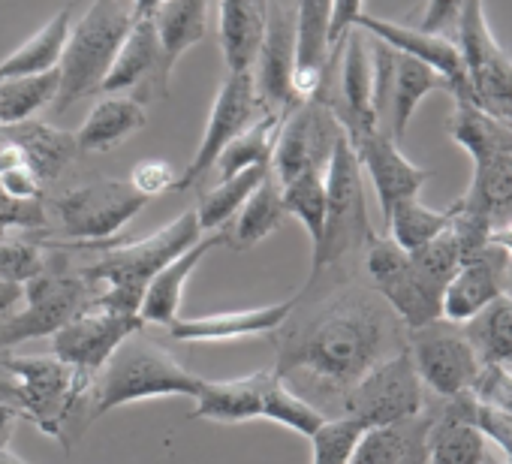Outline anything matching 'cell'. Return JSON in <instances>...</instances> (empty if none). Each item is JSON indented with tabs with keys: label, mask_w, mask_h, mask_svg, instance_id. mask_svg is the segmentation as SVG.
<instances>
[{
	"label": "cell",
	"mask_w": 512,
	"mask_h": 464,
	"mask_svg": "<svg viewBox=\"0 0 512 464\" xmlns=\"http://www.w3.org/2000/svg\"><path fill=\"white\" fill-rule=\"evenodd\" d=\"M0 404H16L19 407V380L7 365V356H0Z\"/></svg>",
	"instance_id": "f5cc1de1"
},
{
	"label": "cell",
	"mask_w": 512,
	"mask_h": 464,
	"mask_svg": "<svg viewBox=\"0 0 512 464\" xmlns=\"http://www.w3.org/2000/svg\"><path fill=\"white\" fill-rule=\"evenodd\" d=\"M169 82H172V67L166 64L151 19H136L112 70L100 85V94L133 97L142 106H148L151 100H163L169 94Z\"/></svg>",
	"instance_id": "e0dca14e"
},
{
	"label": "cell",
	"mask_w": 512,
	"mask_h": 464,
	"mask_svg": "<svg viewBox=\"0 0 512 464\" xmlns=\"http://www.w3.org/2000/svg\"><path fill=\"white\" fill-rule=\"evenodd\" d=\"M365 428L350 416L326 419L308 440H311V464H350Z\"/></svg>",
	"instance_id": "7bdbcfd3"
},
{
	"label": "cell",
	"mask_w": 512,
	"mask_h": 464,
	"mask_svg": "<svg viewBox=\"0 0 512 464\" xmlns=\"http://www.w3.org/2000/svg\"><path fill=\"white\" fill-rule=\"evenodd\" d=\"M19 419H22V410L16 404H0V449H10Z\"/></svg>",
	"instance_id": "f907efd6"
},
{
	"label": "cell",
	"mask_w": 512,
	"mask_h": 464,
	"mask_svg": "<svg viewBox=\"0 0 512 464\" xmlns=\"http://www.w3.org/2000/svg\"><path fill=\"white\" fill-rule=\"evenodd\" d=\"M296 308V299L263 305V308H244V311H220L205 317H178L166 329L175 341L184 344H211V341H238L281 332Z\"/></svg>",
	"instance_id": "603a6c76"
},
{
	"label": "cell",
	"mask_w": 512,
	"mask_h": 464,
	"mask_svg": "<svg viewBox=\"0 0 512 464\" xmlns=\"http://www.w3.org/2000/svg\"><path fill=\"white\" fill-rule=\"evenodd\" d=\"M365 272L371 278L374 293L386 302L404 332L422 329L440 320V302L446 284L434 281L425 269L413 263L407 251H401L389 236H377L365 245Z\"/></svg>",
	"instance_id": "52a82bcc"
},
{
	"label": "cell",
	"mask_w": 512,
	"mask_h": 464,
	"mask_svg": "<svg viewBox=\"0 0 512 464\" xmlns=\"http://www.w3.org/2000/svg\"><path fill=\"white\" fill-rule=\"evenodd\" d=\"M404 350L410 353L422 386L440 401L473 392L482 371V359L464 326L440 317L422 329L404 332Z\"/></svg>",
	"instance_id": "30bf717a"
},
{
	"label": "cell",
	"mask_w": 512,
	"mask_h": 464,
	"mask_svg": "<svg viewBox=\"0 0 512 464\" xmlns=\"http://www.w3.org/2000/svg\"><path fill=\"white\" fill-rule=\"evenodd\" d=\"M136 22L130 0H94L70 28L64 58L58 64L61 88L55 112H67L79 100L100 94L106 73L112 70L130 28Z\"/></svg>",
	"instance_id": "5b68a950"
},
{
	"label": "cell",
	"mask_w": 512,
	"mask_h": 464,
	"mask_svg": "<svg viewBox=\"0 0 512 464\" xmlns=\"http://www.w3.org/2000/svg\"><path fill=\"white\" fill-rule=\"evenodd\" d=\"M356 28L365 31L368 37L386 43L392 52L416 58L425 67H431L437 76L446 79L452 100H470L473 103V94H470V85H467V73H464V61H461V52H458L452 37L425 34V31H419L413 25L377 19V16H368V13H362L356 19Z\"/></svg>",
	"instance_id": "d6986e66"
},
{
	"label": "cell",
	"mask_w": 512,
	"mask_h": 464,
	"mask_svg": "<svg viewBox=\"0 0 512 464\" xmlns=\"http://www.w3.org/2000/svg\"><path fill=\"white\" fill-rule=\"evenodd\" d=\"M19 380V410L46 437L70 449L91 422L94 377L58 356H7Z\"/></svg>",
	"instance_id": "277c9868"
},
{
	"label": "cell",
	"mask_w": 512,
	"mask_h": 464,
	"mask_svg": "<svg viewBox=\"0 0 512 464\" xmlns=\"http://www.w3.org/2000/svg\"><path fill=\"white\" fill-rule=\"evenodd\" d=\"M506 272L509 260L497 248H482L473 257H464L458 272L449 278L440 302V317L458 326H467L479 317L494 299L506 293Z\"/></svg>",
	"instance_id": "44dd1931"
},
{
	"label": "cell",
	"mask_w": 512,
	"mask_h": 464,
	"mask_svg": "<svg viewBox=\"0 0 512 464\" xmlns=\"http://www.w3.org/2000/svg\"><path fill=\"white\" fill-rule=\"evenodd\" d=\"M202 380L205 377H196L190 368H184L172 350L148 338L145 329H139L115 350V356L94 377L91 422L124 404H136L148 398H172V395L196 398Z\"/></svg>",
	"instance_id": "3957f363"
},
{
	"label": "cell",
	"mask_w": 512,
	"mask_h": 464,
	"mask_svg": "<svg viewBox=\"0 0 512 464\" xmlns=\"http://www.w3.org/2000/svg\"><path fill=\"white\" fill-rule=\"evenodd\" d=\"M61 88V73L49 70L40 76H19L0 82V127H16L34 121L37 112L55 106Z\"/></svg>",
	"instance_id": "74e56055"
},
{
	"label": "cell",
	"mask_w": 512,
	"mask_h": 464,
	"mask_svg": "<svg viewBox=\"0 0 512 464\" xmlns=\"http://www.w3.org/2000/svg\"><path fill=\"white\" fill-rule=\"evenodd\" d=\"M49 211L43 199H16L0 187V232L7 229H46Z\"/></svg>",
	"instance_id": "f6af8a7d"
},
{
	"label": "cell",
	"mask_w": 512,
	"mask_h": 464,
	"mask_svg": "<svg viewBox=\"0 0 512 464\" xmlns=\"http://www.w3.org/2000/svg\"><path fill=\"white\" fill-rule=\"evenodd\" d=\"M0 464H31V461L19 458V455H16V452H10V449H0Z\"/></svg>",
	"instance_id": "9f6ffc18"
},
{
	"label": "cell",
	"mask_w": 512,
	"mask_h": 464,
	"mask_svg": "<svg viewBox=\"0 0 512 464\" xmlns=\"http://www.w3.org/2000/svg\"><path fill=\"white\" fill-rule=\"evenodd\" d=\"M404 350L401 323L377 293L350 290L281 341L275 374L344 392L377 362Z\"/></svg>",
	"instance_id": "6da1fadb"
},
{
	"label": "cell",
	"mask_w": 512,
	"mask_h": 464,
	"mask_svg": "<svg viewBox=\"0 0 512 464\" xmlns=\"http://www.w3.org/2000/svg\"><path fill=\"white\" fill-rule=\"evenodd\" d=\"M482 464H506V461H497V458H491V455H488V458H485Z\"/></svg>",
	"instance_id": "6f0895ef"
},
{
	"label": "cell",
	"mask_w": 512,
	"mask_h": 464,
	"mask_svg": "<svg viewBox=\"0 0 512 464\" xmlns=\"http://www.w3.org/2000/svg\"><path fill=\"white\" fill-rule=\"evenodd\" d=\"M464 0H425L419 22L413 28L425 34H440V37H455V25L461 16Z\"/></svg>",
	"instance_id": "c3c4849f"
},
{
	"label": "cell",
	"mask_w": 512,
	"mask_h": 464,
	"mask_svg": "<svg viewBox=\"0 0 512 464\" xmlns=\"http://www.w3.org/2000/svg\"><path fill=\"white\" fill-rule=\"evenodd\" d=\"M269 380L272 371H253L235 380H202V389L193 398L196 407L190 410V419H211L226 425L263 419Z\"/></svg>",
	"instance_id": "4316f807"
},
{
	"label": "cell",
	"mask_w": 512,
	"mask_h": 464,
	"mask_svg": "<svg viewBox=\"0 0 512 464\" xmlns=\"http://www.w3.org/2000/svg\"><path fill=\"white\" fill-rule=\"evenodd\" d=\"M272 0H220L217 37L229 73H250L260 55Z\"/></svg>",
	"instance_id": "484cf974"
},
{
	"label": "cell",
	"mask_w": 512,
	"mask_h": 464,
	"mask_svg": "<svg viewBox=\"0 0 512 464\" xmlns=\"http://www.w3.org/2000/svg\"><path fill=\"white\" fill-rule=\"evenodd\" d=\"M341 404H344V416L356 419L365 431L398 425L428 410L425 386L407 350H398L389 359L377 362L359 383H353L344 392Z\"/></svg>",
	"instance_id": "9c48e42d"
},
{
	"label": "cell",
	"mask_w": 512,
	"mask_h": 464,
	"mask_svg": "<svg viewBox=\"0 0 512 464\" xmlns=\"http://www.w3.org/2000/svg\"><path fill=\"white\" fill-rule=\"evenodd\" d=\"M452 40L461 52L473 103L512 124V58L491 34L482 0H464Z\"/></svg>",
	"instance_id": "ba28073f"
},
{
	"label": "cell",
	"mask_w": 512,
	"mask_h": 464,
	"mask_svg": "<svg viewBox=\"0 0 512 464\" xmlns=\"http://www.w3.org/2000/svg\"><path fill=\"white\" fill-rule=\"evenodd\" d=\"M284 217H287V208L281 199V184L275 181V175L269 169V175L260 181V187L247 196V202L238 208V214L223 226L226 248H232V251L256 248L284 223Z\"/></svg>",
	"instance_id": "d6a6232c"
},
{
	"label": "cell",
	"mask_w": 512,
	"mask_h": 464,
	"mask_svg": "<svg viewBox=\"0 0 512 464\" xmlns=\"http://www.w3.org/2000/svg\"><path fill=\"white\" fill-rule=\"evenodd\" d=\"M452 226V208H431L419 196L398 202L386 217V236L407 254L425 248Z\"/></svg>",
	"instance_id": "8d00e7d4"
},
{
	"label": "cell",
	"mask_w": 512,
	"mask_h": 464,
	"mask_svg": "<svg viewBox=\"0 0 512 464\" xmlns=\"http://www.w3.org/2000/svg\"><path fill=\"white\" fill-rule=\"evenodd\" d=\"M97 287L82 275L43 272L25 284L22 308L0 323V347H19L37 338H52L85 308H91Z\"/></svg>",
	"instance_id": "8fae6325"
},
{
	"label": "cell",
	"mask_w": 512,
	"mask_h": 464,
	"mask_svg": "<svg viewBox=\"0 0 512 464\" xmlns=\"http://www.w3.org/2000/svg\"><path fill=\"white\" fill-rule=\"evenodd\" d=\"M260 115H263V109L256 103L253 73H229L214 97L211 112H208L202 142H199L193 160L187 163V169L178 175L175 190H190L205 172H211L217 166L220 154L226 151V145L232 139H238Z\"/></svg>",
	"instance_id": "5bb4252c"
},
{
	"label": "cell",
	"mask_w": 512,
	"mask_h": 464,
	"mask_svg": "<svg viewBox=\"0 0 512 464\" xmlns=\"http://www.w3.org/2000/svg\"><path fill=\"white\" fill-rule=\"evenodd\" d=\"M371 239H374V226L365 205L362 166L344 133L326 163V220H323L320 242L311 248V278L305 290H311L317 278L332 266H338L344 257L365 251Z\"/></svg>",
	"instance_id": "8992f818"
},
{
	"label": "cell",
	"mask_w": 512,
	"mask_h": 464,
	"mask_svg": "<svg viewBox=\"0 0 512 464\" xmlns=\"http://www.w3.org/2000/svg\"><path fill=\"white\" fill-rule=\"evenodd\" d=\"M482 365H512V296L494 299L464 326Z\"/></svg>",
	"instance_id": "ab89813d"
},
{
	"label": "cell",
	"mask_w": 512,
	"mask_h": 464,
	"mask_svg": "<svg viewBox=\"0 0 512 464\" xmlns=\"http://www.w3.org/2000/svg\"><path fill=\"white\" fill-rule=\"evenodd\" d=\"M365 13V0H332V28H329V49L332 58L338 55L341 43L347 40V34L356 28V19ZM329 58V61H332Z\"/></svg>",
	"instance_id": "681fc988"
},
{
	"label": "cell",
	"mask_w": 512,
	"mask_h": 464,
	"mask_svg": "<svg viewBox=\"0 0 512 464\" xmlns=\"http://www.w3.org/2000/svg\"><path fill=\"white\" fill-rule=\"evenodd\" d=\"M428 431L431 410L398 425L371 428L359 440L350 464H428Z\"/></svg>",
	"instance_id": "f546056e"
},
{
	"label": "cell",
	"mask_w": 512,
	"mask_h": 464,
	"mask_svg": "<svg viewBox=\"0 0 512 464\" xmlns=\"http://www.w3.org/2000/svg\"><path fill=\"white\" fill-rule=\"evenodd\" d=\"M145 124H148V109L133 97L115 94V97H103L88 112L79 133L73 136H76L79 154H106L124 145L130 136H136Z\"/></svg>",
	"instance_id": "f1b7e54d"
},
{
	"label": "cell",
	"mask_w": 512,
	"mask_h": 464,
	"mask_svg": "<svg viewBox=\"0 0 512 464\" xmlns=\"http://www.w3.org/2000/svg\"><path fill=\"white\" fill-rule=\"evenodd\" d=\"M488 245H491V248H497V251L512 263V217H509V220H503V223H497V226L491 229Z\"/></svg>",
	"instance_id": "db71d44e"
},
{
	"label": "cell",
	"mask_w": 512,
	"mask_h": 464,
	"mask_svg": "<svg viewBox=\"0 0 512 464\" xmlns=\"http://www.w3.org/2000/svg\"><path fill=\"white\" fill-rule=\"evenodd\" d=\"M70 28H73V4L61 7L34 37H28L10 58L0 61V82L58 70L70 40Z\"/></svg>",
	"instance_id": "836d02e7"
},
{
	"label": "cell",
	"mask_w": 512,
	"mask_h": 464,
	"mask_svg": "<svg viewBox=\"0 0 512 464\" xmlns=\"http://www.w3.org/2000/svg\"><path fill=\"white\" fill-rule=\"evenodd\" d=\"M145 205L148 199L136 193L130 181L118 178L88 181L52 199V211L61 229L82 245H100L115 239Z\"/></svg>",
	"instance_id": "7c38bea8"
},
{
	"label": "cell",
	"mask_w": 512,
	"mask_h": 464,
	"mask_svg": "<svg viewBox=\"0 0 512 464\" xmlns=\"http://www.w3.org/2000/svg\"><path fill=\"white\" fill-rule=\"evenodd\" d=\"M263 419L269 422H278L302 437H311L329 416L314 407L305 395H299L284 377L275 374L272 368V380H269V389H266V410H263Z\"/></svg>",
	"instance_id": "60d3db41"
},
{
	"label": "cell",
	"mask_w": 512,
	"mask_h": 464,
	"mask_svg": "<svg viewBox=\"0 0 512 464\" xmlns=\"http://www.w3.org/2000/svg\"><path fill=\"white\" fill-rule=\"evenodd\" d=\"M284 118H287V112H263L238 139H232L226 145V151L220 154L217 166H214L220 172V181L232 178V175H238L244 169L269 166Z\"/></svg>",
	"instance_id": "d590c367"
},
{
	"label": "cell",
	"mask_w": 512,
	"mask_h": 464,
	"mask_svg": "<svg viewBox=\"0 0 512 464\" xmlns=\"http://www.w3.org/2000/svg\"><path fill=\"white\" fill-rule=\"evenodd\" d=\"M293 64H296V22L281 0L269 4V25L253 64V91L263 112H290L293 103Z\"/></svg>",
	"instance_id": "ac0fdd59"
},
{
	"label": "cell",
	"mask_w": 512,
	"mask_h": 464,
	"mask_svg": "<svg viewBox=\"0 0 512 464\" xmlns=\"http://www.w3.org/2000/svg\"><path fill=\"white\" fill-rule=\"evenodd\" d=\"M434 91H446L449 94L446 79L437 76L422 61L395 52L392 73H389V85H386V121H389V130L386 133L395 142H401L407 136V127H410L419 103L428 94H434Z\"/></svg>",
	"instance_id": "83f0119b"
},
{
	"label": "cell",
	"mask_w": 512,
	"mask_h": 464,
	"mask_svg": "<svg viewBox=\"0 0 512 464\" xmlns=\"http://www.w3.org/2000/svg\"><path fill=\"white\" fill-rule=\"evenodd\" d=\"M139 329H145V323L136 314H118L91 305L52 335V356L97 377L103 365L115 356V350Z\"/></svg>",
	"instance_id": "2e32d148"
},
{
	"label": "cell",
	"mask_w": 512,
	"mask_h": 464,
	"mask_svg": "<svg viewBox=\"0 0 512 464\" xmlns=\"http://www.w3.org/2000/svg\"><path fill=\"white\" fill-rule=\"evenodd\" d=\"M0 130H4V136L13 139L25 151L28 166L34 169L40 184L58 181L64 175V169L79 154V145H76L73 133L58 130V127H52L46 121H37V118L25 121V124H16V127H0Z\"/></svg>",
	"instance_id": "1f68e13d"
},
{
	"label": "cell",
	"mask_w": 512,
	"mask_h": 464,
	"mask_svg": "<svg viewBox=\"0 0 512 464\" xmlns=\"http://www.w3.org/2000/svg\"><path fill=\"white\" fill-rule=\"evenodd\" d=\"M338 64V88L335 94H320L332 115L338 118L347 139H356L362 133L380 130L377 112H374V55H371V37L359 28L347 34L338 55L329 61Z\"/></svg>",
	"instance_id": "9a60e30c"
},
{
	"label": "cell",
	"mask_w": 512,
	"mask_h": 464,
	"mask_svg": "<svg viewBox=\"0 0 512 464\" xmlns=\"http://www.w3.org/2000/svg\"><path fill=\"white\" fill-rule=\"evenodd\" d=\"M461 202L491 220V226L512 217V145L473 157V178Z\"/></svg>",
	"instance_id": "4dcf8cb0"
},
{
	"label": "cell",
	"mask_w": 512,
	"mask_h": 464,
	"mask_svg": "<svg viewBox=\"0 0 512 464\" xmlns=\"http://www.w3.org/2000/svg\"><path fill=\"white\" fill-rule=\"evenodd\" d=\"M269 175V166H256V169H244L232 178H223L217 181L208 193H202L199 205L193 208L196 211V220H199V229L202 232H217L223 229L235 214L238 208L247 202V196L260 187V181Z\"/></svg>",
	"instance_id": "f35d334b"
},
{
	"label": "cell",
	"mask_w": 512,
	"mask_h": 464,
	"mask_svg": "<svg viewBox=\"0 0 512 464\" xmlns=\"http://www.w3.org/2000/svg\"><path fill=\"white\" fill-rule=\"evenodd\" d=\"M130 187L136 193H142L145 199L151 196H160V193H169L178 187V172L169 160L163 157H151V160H139L130 172Z\"/></svg>",
	"instance_id": "7dc6e473"
},
{
	"label": "cell",
	"mask_w": 512,
	"mask_h": 464,
	"mask_svg": "<svg viewBox=\"0 0 512 464\" xmlns=\"http://www.w3.org/2000/svg\"><path fill=\"white\" fill-rule=\"evenodd\" d=\"M25 299V284L16 281H0V317H10Z\"/></svg>",
	"instance_id": "816d5d0a"
},
{
	"label": "cell",
	"mask_w": 512,
	"mask_h": 464,
	"mask_svg": "<svg viewBox=\"0 0 512 464\" xmlns=\"http://www.w3.org/2000/svg\"><path fill=\"white\" fill-rule=\"evenodd\" d=\"M488 446V437L473 422V395L440 401L431 410L428 464H482Z\"/></svg>",
	"instance_id": "cb8c5ba5"
},
{
	"label": "cell",
	"mask_w": 512,
	"mask_h": 464,
	"mask_svg": "<svg viewBox=\"0 0 512 464\" xmlns=\"http://www.w3.org/2000/svg\"><path fill=\"white\" fill-rule=\"evenodd\" d=\"M296 64H293V103H308L320 94L329 73V28L332 0H296Z\"/></svg>",
	"instance_id": "7402d4cb"
},
{
	"label": "cell",
	"mask_w": 512,
	"mask_h": 464,
	"mask_svg": "<svg viewBox=\"0 0 512 464\" xmlns=\"http://www.w3.org/2000/svg\"><path fill=\"white\" fill-rule=\"evenodd\" d=\"M46 257L43 248L34 242H0V281L28 284L37 275H43Z\"/></svg>",
	"instance_id": "ee69618b"
},
{
	"label": "cell",
	"mask_w": 512,
	"mask_h": 464,
	"mask_svg": "<svg viewBox=\"0 0 512 464\" xmlns=\"http://www.w3.org/2000/svg\"><path fill=\"white\" fill-rule=\"evenodd\" d=\"M205 232L199 229L196 211L178 214L172 223L160 226L154 236L112 245L103 251V257L82 269L79 275L97 287V296L91 305L118 311V314H136L145 296V287L157 278L160 269H166L175 257L190 251Z\"/></svg>",
	"instance_id": "7a4b0ae2"
},
{
	"label": "cell",
	"mask_w": 512,
	"mask_h": 464,
	"mask_svg": "<svg viewBox=\"0 0 512 464\" xmlns=\"http://www.w3.org/2000/svg\"><path fill=\"white\" fill-rule=\"evenodd\" d=\"M350 145L356 151L362 175H368L371 184H374L383 220L389 217V211L398 202L416 199L419 190L425 187V181L431 178V169H422L413 160H407L404 151L398 148V142L383 127L350 139Z\"/></svg>",
	"instance_id": "ffe728a7"
},
{
	"label": "cell",
	"mask_w": 512,
	"mask_h": 464,
	"mask_svg": "<svg viewBox=\"0 0 512 464\" xmlns=\"http://www.w3.org/2000/svg\"><path fill=\"white\" fill-rule=\"evenodd\" d=\"M470 395L479 404L512 416V371L506 365H482Z\"/></svg>",
	"instance_id": "bcb514c9"
},
{
	"label": "cell",
	"mask_w": 512,
	"mask_h": 464,
	"mask_svg": "<svg viewBox=\"0 0 512 464\" xmlns=\"http://www.w3.org/2000/svg\"><path fill=\"white\" fill-rule=\"evenodd\" d=\"M151 25L166 64L175 70L181 55H187L208 31V0H166L154 10Z\"/></svg>",
	"instance_id": "e575fe53"
},
{
	"label": "cell",
	"mask_w": 512,
	"mask_h": 464,
	"mask_svg": "<svg viewBox=\"0 0 512 464\" xmlns=\"http://www.w3.org/2000/svg\"><path fill=\"white\" fill-rule=\"evenodd\" d=\"M281 199L287 214H293L311 239V248L323 236L326 220V172H305L290 184H281Z\"/></svg>",
	"instance_id": "b9f144b4"
},
{
	"label": "cell",
	"mask_w": 512,
	"mask_h": 464,
	"mask_svg": "<svg viewBox=\"0 0 512 464\" xmlns=\"http://www.w3.org/2000/svg\"><path fill=\"white\" fill-rule=\"evenodd\" d=\"M341 136L344 130L323 100L314 97L290 109L281 124L272 163H269L275 181L290 184L293 178L305 172H326V163Z\"/></svg>",
	"instance_id": "4fadbf2b"
},
{
	"label": "cell",
	"mask_w": 512,
	"mask_h": 464,
	"mask_svg": "<svg viewBox=\"0 0 512 464\" xmlns=\"http://www.w3.org/2000/svg\"><path fill=\"white\" fill-rule=\"evenodd\" d=\"M214 248H226V229L217 232H205V236L184 251L181 257H175L166 269L157 272V278L145 287L142 305H139V320L148 326H169L172 320L181 317V299H184V287L190 281V275L196 272V266L205 260V254H211Z\"/></svg>",
	"instance_id": "d4e9b609"
},
{
	"label": "cell",
	"mask_w": 512,
	"mask_h": 464,
	"mask_svg": "<svg viewBox=\"0 0 512 464\" xmlns=\"http://www.w3.org/2000/svg\"><path fill=\"white\" fill-rule=\"evenodd\" d=\"M130 4H133L136 19H151L154 10H157L160 4H166V0H130Z\"/></svg>",
	"instance_id": "11a10c76"
}]
</instances>
